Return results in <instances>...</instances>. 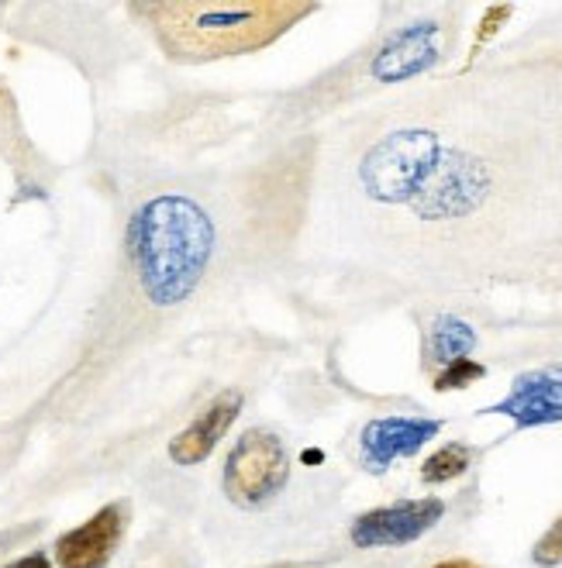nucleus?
I'll use <instances>...</instances> for the list:
<instances>
[{
	"label": "nucleus",
	"instance_id": "1",
	"mask_svg": "<svg viewBox=\"0 0 562 568\" xmlns=\"http://www.w3.org/2000/svg\"><path fill=\"white\" fill-rule=\"evenodd\" d=\"M159 49L177 62H211L273 45L290 24L314 11L293 0H170L142 4Z\"/></svg>",
	"mask_w": 562,
	"mask_h": 568
},
{
	"label": "nucleus",
	"instance_id": "2",
	"mask_svg": "<svg viewBox=\"0 0 562 568\" xmlns=\"http://www.w3.org/2000/svg\"><path fill=\"white\" fill-rule=\"evenodd\" d=\"M214 252L211 217L187 196H155L128 224V258L155 307H173L201 283Z\"/></svg>",
	"mask_w": 562,
	"mask_h": 568
},
{
	"label": "nucleus",
	"instance_id": "3",
	"mask_svg": "<svg viewBox=\"0 0 562 568\" xmlns=\"http://www.w3.org/2000/svg\"><path fill=\"white\" fill-rule=\"evenodd\" d=\"M290 479V455L273 430H245L224 458L221 489L235 507L262 510L283 493Z\"/></svg>",
	"mask_w": 562,
	"mask_h": 568
},
{
	"label": "nucleus",
	"instance_id": "4",
	"mask_svg": "<svg viewBox=\"0 0 562 568\" xmlns=\"http://www.w3.org/2000/svg\"><path fill=\"white\" fill-rule=\"evenodd\" d=\"M439 162V139L432 131H397L393 139H387L370 159L362 180H367L370 193L387 204H401L411 200L428 173Z\"/></svg>",
	"mask_w": 562,
	"mask_h": 568
},
{
	"label": "nucleus",
	"instance_id": "5",
	"mask_svg": "<svg viewBox=\"0 0 562 568\" xmlns=\"http://www.w3.org/2000/svg\"><path fill=\"white\" fill-rule=\"evenodd\" d=\"M445 517V504L439 496H421V499H401V504L377 507L352 520L349 538L355 548H401L418 538H424L439 520Z\"/></svg>",
	"mask_w": 562,
	"mask_h": 568
},
{
	"label": "nucleus",
	"instance_id": "6",
	"mask_svg": "<svg viewBox=\"0 0 562 568\" xmlns=\"http://www.w3.org/2000/svg\"><path fill=\"white\" fill-rule=\"evenodd\" d=\"M128 527V504H108L56 541L59 568H108Z\"/></svg>",
	"mask_w": 562,
	"mask_h": 568
},
{
	"label": "nucleus",
	"instance_id": "7",
	"mask_svg": "<svg viewBox=\"0 0 562 568\" xmlns=\"http://www.w3.org/2000/svg\"><path fill=\"white\" fill-rule=\"evenodd\" d=\"M442 430L439 420H424V417H380L370 420L362 430V462L370 465L373 473L390 469V462L414 455L421 445H428Z\"/></svg>",
	"mask_w": 562,
	"mask_h": 568
},
{
	"label": "nucleus",
	"instance_id": "8",
	"mask_svg": "<svg viewBox=\"0 0 562 568\" xmlns=\"http://www.w3.org/2000/svg\"><path fill=\"white\" fill-rule=\"evenodd\" d=\"M439 59V24L421 21L411 28H401L397 36L383 42V49L373 59V77L383 83H401L424 70H432Z\"/></svg>",
	"mask_w": 562,
	"mask_h": 568
},
{
	"label": "nucleus",
	"instance_id": "9",
	"mask_svg": "<svg viewBox=\"0 0 562 568\" xmlns=\"http://www.w3.org/2000/svg\"><path fill=\"white\" fill-rule=\"evenodd\" d=\"M239 410H242V393L228 389V393L214 396L211 404L170 442V458L177 465H201L204 458H211V452L228 434V427L235 424Z\"/></svg>",
	"mask_w": 562,
	"mask_h": 568
},
{
	"label": "nucleus",
	"instance_id": "10",
	"mask_svg": "<svg viewBox=\"0 0 562 568\" xmlns=\"http://www.w3.org/2000/svg\"><path fill=\"white\" fill-rule=\"evenodd\" d=\"M490 414H504L518 427H539V424L562 420V373L521 376L501 404L490 407Z\"/></svg>",
	"mask_w": 562,
	"mask_h": 568
},
{
	"label": "nucleus",
	"instance_id": "11",
	"mask_svg": "<svg viewBox=\"0 0 562 568\" xmlns=\"http://www.w3.org/2000/svg\"><path fill=\"white\" fill-rule=\"evenodd\" d=\"M432 358L449 365L455 358H470V352L476 348V331L459 321V317H439L435 327H432Z\"/></svg>",
	"mask_w": 562,
	"mask_h": 568
},
{
	"label": "nucleus",
	"instance_id": "12",
	"mask_svg": "<svg viewBox=\"0 0 562 568\" xmlns=\"http://www.w3.org/2000/svg\"><path fill=\"white\" fill-rule=\"evenodd\" d=\"M470 462H473V452L466 445H442L432 458L421 465V479L428 486L452 483V479H459L462 473L470 469Z\"/></svg>",
	"mask_w": 562,
	"mask_h": 568
},
{
	"label": "nucleus",
	"instance_id": "13",
	"mask_svg": "<svg viewBox=\"0 0 562 568\" xmlns=\"http://www.w3.org/2000/svg\"><path fill=\"white\" fill-rule=\"evenodd\" d=\"M483 365L480 362H473V358H455V362H449L445 369L439 373V379H435V389H462V386H470V383H476V379H483Z\"/></svg>",
	"mask_w": 562,
	"mask_h": 568
},
{
	"label": "nucleus",
	"instance_id": "14",
	"mask_svg": "<svg viewBox=\"0 0 562 568\" xmlns=\"http://www.w3.org/2000/svg\"><path fill=\"white\" fill-rule=\"evenodd\" d=\"M532 561L539 565V568H555V565H562V517L542 534L539 538V545L532 548Z\"/></svg>",
	"mask_w": 562,
	"mask_h": 568
},
{
	"label": "nucleus",
	"instance_id": "15",
	"mask_svg": "<svg viewBox=\"0 0 562 568\" xmlns=\"http://www.w3.org/2000/svg\"><path fill=\"white\" fill-rule=\"evenodd\" d=\"M508 18H511V8H508V4H501V8H490V11H486V18H483V28H480V36H476V45H473V55L483 49V42H486V39L493 36V31H498V28H501Z\"/></svg>",
	"mask_w": 562,
	"mask_h": 568
},
{
	"label": "nucleus",
	"instance_id": "16",
	"mask_svg": "<svg viewBox=\"0 0 562 568\" xmlns=\"http://www.w3.org/2000/svg\"><path fill=\"white\" fill-rule=\"evenodd\" d=\"M8 568H52V561H49L42 551H36V555H24V558L11 561Z\"/></svg>",
	"mask_w": 562,
	"mask_h": 568
},
{
	"label": "nucleus",
	"instance_id": "17",
	"mask_svg": "<svg viewBox=\"0 0 562 568\" xmlns=\"http://www.w3.org/2000/svg\"><path fill=\"white\" fill-rule=\"evenodd\" d=\"M432 568H483V565L466 561V558H449V561H439V565H432Z\"/></svg>",
	"mask_w": 562,
	"mask_h": 568
}]
</instances>
